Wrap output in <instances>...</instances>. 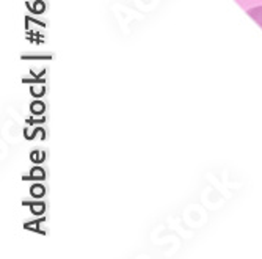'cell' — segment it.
Here are the masks:
<instances>
[{"label": "cell", "instance_id": "1", "mask_svg": "<svg viewBox=\"0 0 262 259\" xmlns=\"http://www.w3.org/2000/svg\"><path fill=\"white\" fill-rule=\"evenodd\" d=\"M248 14L257 22V26L262 29V7H257V8H251L250 11H248Z\"/></svg>", "mask_w": 262, "mask_h": 259}, {"label": "cell", "instance_id": "3", "mask_svg": "<svg viewBox=\"0 0 262 259\" xmlns=\"http://www.w3.org/2000/svg\"><path fill=\"white\" fill-rule=\"evenodd\" d=\"M41 192H42V188H36V190H35L33 193H35V195H39Z\"/></svg>", "mask_w": 262, "mask_h": 259}, {"label": "cell", "instance_id": "2", "mask_svg": "<svg viewBox=\"0 0 262 259\" xmlns=\"http://www.w3.org/2000/svg\"><path fill=\"white\" fill-rule=\"evenodd\" d=\"M32 109H33V110H36L35 113H41V112L44 110V105H42L41 102H36V104H33V105H32Z\"/></svg>", "mask_w": 262, "mask_h": 259}]
</instances>
